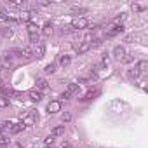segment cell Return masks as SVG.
Segmentation results:
<instances>
[{"label": "cell", "mask_w": 148, "mask_h": 148, "mask_svg": "<svg viewBox=\"0 0 148 148\" xmlns=\"http://www.w3.org/2000/svg\"><path fill=\"white\" fill-rule=\"evenodd\" d=\"M59 148H71V145H70L68 141H63V143L59 145Z\"/></svg>", "instance_id": "32"}, {"label": "cell", "mask_w": 148, "mask_h": 148, "mask_svg": "<svg viewBox=\"0 0 148 148\" xmlns=\"http://www.w3.org/2000/svg\"><path fill=\"white\" fill-rule=\"evenodd\" d=\"M44 54H45V45H44L42 42L35 44V49H33V56H37V58H44Z\"/></svg>", "instance_id": "4"}, {"label": "cell", "mask_w": 148, "mask_h": 148, "mask_svg": "<svg viewBox=\"0 0 148 148\" xmlns=\"http://www.w3.org/2000/svg\"><path fill=\"white\" fill-rule=\"evenodd\" d=\"M71 32H75L71 25H66V26H63V33H71Z\"/></svg>", "instance_id": "27"}, {"label": "cell", "mask_w": 148, "mask_h": 148, "mask_svg": "<svg viewBox=\"0 0 148 148\" xmlns=\"http://www.w3.org/2000/svg\"><path fill=\"white\" fill-rule=\"evenodd\" d=\"M30 42H32V44H38V33L30 35Z\"/></svg>", "instance_id": "29"}, {"label": "cell", "mask_w": 148, "mask_h": 148, "mask_svg": "<svg viewBox=\"0 0 148 148\" xmlns=\"http://www.w3.org/2000/svg\"><path fill=\"white\" fill-rule=\"evenodd\" d=\"M21 52H23V56H26V58H28V56H32V54H33V49H32V47H25V49H21Z\"/></svg>", "instance_id": "26"}, {"label": "cell", "mask_w": 148, "mask_h": 148, "mask_svg": "<svg viewBox=\"0 0 148 148\" xmlns=\"http://www.w3.org/2000/svg\"><path fill=\"white\" fill-rule=\"evenodd\" d=\"M96 92H98V91H94V89H91V91H87V92H86V96H84V98H80V101H87V99H92Z\"/></svg>", "instance_id": "19"}, {"label": "cell", "mask_w": 148, "mask_h": 148, "mask_svg": "<svg viewBox=\"0 0 148 148\" xmlns=\"http://www.w3.org/2000/svg\"><path fill=\"white\" fill-rule=\"evenodd\" d=\"M23 129H25V125H23V122H21V124H14L9 132H11V134H18V132H21Z\"/></svg>", "instance_id": "16"}, {"label": "cell", "mask_w": 148, "mask_h": 148, "mask_svg": "<svg viewBox=\"0 0 148 148\" xmlns=\"http://www.w3.org/2000/svg\"><path fill=\"white\" fill-rule=\"evenodd\" d=\"M38 5H42V7H47V5H51L49 2H38Z\"/></svg>", "instance_id": "38"}, {"label": "cell", "mask_w": 148, "mask_h": 148, "mask_svg": "<svg viewBox=\"0 0 148 148\" xmlns=\"http://www.w3.org/2000/svg\"><path fill=\"white\" fill-rule=\"evenodd\" d=\"M37 32H38V26H37L35 23H28V33L33 35V33H37Z\"/></svg>", "instance_id": "22"}, {"label": "cell", "mask_w": 148, "mask_h": 148, "mask_svg": "<svg viewBox=\"0 0 148 148\" xmlns=\"http://www.w3.org/2000/svg\"><path fill=\"white\" fill-rule=\"evenodd\" d=\"M124 32V26L120 25V26H113L112 30H108L106 32V38H112V37H115V35H119V33H122Z\"/></svg>", "instance_id": "6"}, {"label": "cell", "mask_w": 148, "mask_h": 148, "mask_svg": "<svg viewBox=\"0 0 148 148\" xmlns=\"http://www.w3.org/2000/svg\"><path fill=\"white\" fill-rule=\"evenodd\" d=\"M54 138H58V136H63L64 134V125H56L54 129H52V132H51Z\"/></svg>", "instance_id": "11"}, {"label": "cell", "mask_w": 148, "mask_h": 148, "mask_svg": "<svg viewBox=\"0 0 148 148\" xmlns=\"http://www.w3.org/2000/svg\"><path fill=\"white\" fill-rule=\"evenodd\" d=\"M70 96H71V94H70V92H68V91H64V92H63V94H61V99H68V98H70Z\"/></svg>", "instance_id": "33"}, {"label": "cell", "mask_w": 148, "mask_h": 148, "mask_svg": "<svg viewBox=\"0 0 148 148\" xmlns=\"http://www.w3.org/2000/svg\"><path fill=\"white\" fill-rule=\"evenodd\" d=\"M4 87H5V84H4V79H0V91H4Z\"/></svg>", "instance_id": "37"}, {"label": "cell", "mask_w": 148, "mask_h": 148, "mask_svg": "<svg viewBox=\"0 0 148 148\" xmlns=\"http://www.w3.org/2000/svg\"><path fill=\"white\" fill-rule=\"evenodd\" d=\"M45 73H47V75H49V73H54L56 71V63H49L47 66H45V70H44Z\"/></svg>", "instance_id": "21"}, {"label": "cell", "mask_w": 148, "mask_h": 148, "mask_svg": "<svg viewBox=\"0 0 148 148\" xmlns=\"http://www.w3.org/2000/svg\"><path fill=\"white\" fill-rule=\"evenodd\" d=\"M9 5H12V7H25V2L23 0H12V2H9Z\"/></svg>", "instance_id": "25"}, {"label": "cell", "mask_w": 148, "mask_h": 148, "mask_svg": "<svg viewBox=\"0 0 148 148\" xmlns=\"http://www.w3.org/2000/svg\"><path fill=\"white\" fill-rule=\"evenodd\" d=\"M73 47H75V51H77L79 54H86V52L91 49V44H87V42H79V44L73 45Z\"/></svg>", "instance_id": "2"}, {"label": "cell", "mask_w": 148, "mask_h": 148, "mask_svg": "<svg viewBox=\"0 0 148 148\" xmlns=\"http://www.w3.org/2000/svg\"><path fill=\"white\" fill-rule=\"evenodd\" d=\"M132 11L141 12V11H145V7H143V5H139V4H132Z\"/></svg>", "instance_id": "28"}, {"label": "cell", "mask_w": 148, "mask_h": 148, "mask_svg": "<svg viewBox=\"0 0 148 148\" xmlns=\"http://www.w3.org/2000/svg\"><path fill=\"white\" fill-rule=\"evenodd\" d=\"M19 21H30L32 19V14H30V11H23L21 14H19V18H18Z\"/></svg>", "instance_id": "18"}, {"label": "cell", "mask_w": 148, "mask_h": 148, "mask_svg": "<svg viewBox=\"0 0 148 148\" xmlns=\"http://www.w3.org/2000/svg\"><path fill=\"white\" fill-rule=\"evenodd\" d=\"M4 66H5V64H4V61H2V59H0V71H2V70H4Z\"/></svg>", "instance_id": "39"}, {"label": "cell", "mask_w": 148, "mask_h": 148, "mask_svg": "<svg viewBox=\"0 0 148 148\" xmlns=\"http://www.w3.org/2000/svg\"><path fill=\"white\" fill-rule=\"evenodd\" d=\"M125 18H127V14H124V12H122L120 16H115L112 23H113V25H117V26H120V25H122V23L125 21Z\"/></svg>", "instance_id": "13"}, {"label": "cell", "mask_w": 148, "mask_h": 148, "mask_svg": "<svg viewBox=\"0 0 148 148\" xmlns=\"http://www.w3.org/2000/svg\"><path fill=\"white\" fill-rule=\"evenodd\" d=\"M47 112H49L51 115L61 112V101H51V103L47 105Z\"/></svg>", "instance_id": "3"}, {"label": "cell", "mask_w": 148, "mask_h": 148, "mask_svg": "<svg viewBox=\"0 0 148 148\" xmlns=\"http://www.w3.org/2000/svg\"><path fill=\"white\" fill-rule=\"evenodd\" d=\"M138 86H139L141 89H146V82H145V80H139V82H138Z\"/></svg>", "instance_id": "34"}, {"label": "cell", "mask_w": 148, "mask_h": 148, "mask_svg": "<svg viewBox=\"0 0 148 148\" xmlns=\"http://www.w3.org/2000/svg\"><path fill=\"white\" fill-rule=\"evenodd\" d=\"M127 77H129V79H132V80H138L139 71H138L136 68H132V70H129V71H127Z\"/></svg>", "instance_id": "17"}, {"label": "cell", "mask_w": 148, "mask_h": 148, "mask_svg": "<svg viewBox=\"0 0 148 148\" xmlns=\"http://www.w3.org/2000/svg\"><path fill=\"white\" fill-rule=\"evenodd\" d=\"M113 56H115L117 59H124V58H125V49H124L122 45H115V47H113Z\"/></svg>", "instance_id": "5"}, {"label": "cell", "mask_w": 148, "mask_h": 148, "mask_svg": "<svg viewBox=\"0 0 148 148\" xmlns=\"http://www.w3.org/2000/svg\"><path fill=\"white\" fill-rule=\"evenodd\" d=\"M139 73H146V70H148V61L146 59H141V61H138V64L134 66Z\"/></svg>", "instance_id": "8"}, {"label": "cell", "mask_w": 148, "mask_h": 148, "mask_svg": "<svg viewBox=\"0 0 148 148\" xmlns=\"http://www.w3.org/2000/svg\"><path fill=\"white\" fill-rule=\"evenodd\" d=\"M7 23V18L5 16H0V25H5Z\"/></svg>", "instance_id": "36"}, {"label": "cell", "mask_w": 148, "mask_h": 148, "mask_svg": "<svg viewBox=\"0 0 148 148\" xmlns=\"http://www.w3.org/2000/svg\"><path fill=\"white\" fill-rule=\"evenodd\" d=\"M70 63H71V58H70V56H66V54H63V56L59 58V66H63V68H66V66H70Z\"/></svg>", "instance_id": "10"}, {"label": "cell", "mask_w": 148, "mask_h": 148, "mask_svg": "<svg viewBox=\"0 0 148 148\" xmlns=\"http://www.w3.org/2000/svg\"><path fill=\"white\" fill-rule=\"evenodd\" d=\"M11 145V139L7 136H0V146H9Z\"/></svg>", "instance_id": "23"}, {"label": "cell", "mask_w": 148, "mask_h": 148, "mask_svg": "<svg viewBox=\"0 0 148 148\" xmlns=\"http://www.w3.org/2000/svg\"><path fill=\"white\" fill-rule=\"evenodd\" d=\"M101 42H103V38H94V42H92V47H98V45H101Z\"/></svg>", "instance_id": "31"}, {"label": "cell", "mask_w": 148, "mask_h": 148, "mask_svg": "<svg viewBox=\"0 0 148 148\" xmlns=\"http://www.w3.org/2000/svg\"><path fill=\"white\" fill-rule=\"evenodd\" d=\"M12 35H14V33H12V30H11V28H5V26H4V28H0V37H4V38H11Z\"/></svg>", "instance_id": "12"}, {"label": "cell", "mask_w": 148, "mask_h": 148, "mask_svg": "<svg viewBox=\"0 0 148 148\" xmlns=\"http://www.w3.org/2000/svg\"><path fill=\"white\" fill-rule=\"evenodd\" d=\"M71 26H73V30H84L89 26V21L86 18H75L71 21Z\"/></svg>", "instance_id": "1"}, {"label": "cell", "mask_w": 148, "mask_h": 148, "mask_svg": "<svg viewBox=\"0 0 148 148\" xmlns=\"http://www.w3.org/2000/svg\"><path fill=\"white\" fill-rule=\"evenodd\" d=\"M28 113H30V112H19V119L23 120L25 117H28Z\"/></svg>", "instance_id": "35"}, {"label": "cell", "mask_w": 148, "mask_h": 148, "mask_svg": "<svg viewBox=\"0 0 148 148\" xmlns=\"http://www.w3.org/2000/svg\"><path fill=\"white\" fill-rule=\"evenodd\" d=\"M28 99H30V101H40V99H42V94H40V91H37V89H32V91H28Z\"/></svg>", "instance_id": "7"}, {"label": "cell", "mask_w": 148, "mask_h": 148, "mask_svg": "<svg viewBox=\"0 0 148 148\" xmlns=\"http://www.w3.org/2000/svg\"><path fill=\"white\" fill-rule=\"evenodd\" d=\"M49 89V84L45 79H37V91H47Z\"/></svg>", "instance_id": "9"}, {"label": "cell", "mask_w": 148, "mask_h": 148, "mask_svg": "<svg viewBox=\"0 0 148 148\" xmlns=\"http://www.w3.org/2000/svg\"><path fill=\"white\" fill-rule=\"evenodd\" d=\"M52 28H54V26H52V23H45V25H44L42 33H44L45 37H49V35H52Z\"/></svg>", "instance_id": "15"}, {"label": "cell", "mask_w": 148, "mask_h": 148, "mask_svg": "<svg viewBox=\"0 0 148 148\" xmlns=\"http://www.w3.org/2000/svg\"><path fill=\"white\" fill-rule=\"evenodd\" d=\"M9 106V98L0 96V108H7Z\"/></svg>", "instance_id": "24"}, {"label": "cell", "mask_w": 148, "mask_h": 148, "mask_svg": "<svg viewBox=\"0 0 148 148\" xmlns=\"http://www.w3.org/2000/svg\"><path fill=\"white\" fill-rule=\"evenodd\" d=\"M54 143H56V138H54L52 134H49V136L44 139V145H45L47 148H52V146H54Z\"/></svg>", "instance_id": "14"}, {"label": "cell", "mask_w": 148, "mask_h": 148, "mask_svg": "<svg viewBox=\"0 0 148 148\" xmlns=\"http://www.w3.org/2000/svg\"><path fill=\"white\" fill-rule=\"evenodd\" d=\"M61 120H63V122H70V120H71V113H68V112H66V113H63Z\"/></svg>", "instance_id": "30"}, {"label": "cell", "mask_w": 148, "mask_h": 148, "mask_svg": "<svg viewBox=\"0 0 148 148\" xmlns=\"http://www.w3.org/2000/svg\"><path fill=\"white\" fill-rule=\"evenodd\" d=\"M66 91H68L70 94H75V92L79 91V84H68V87H66Z\"/></svg>", "instance_id": "20"}]
</instances>
